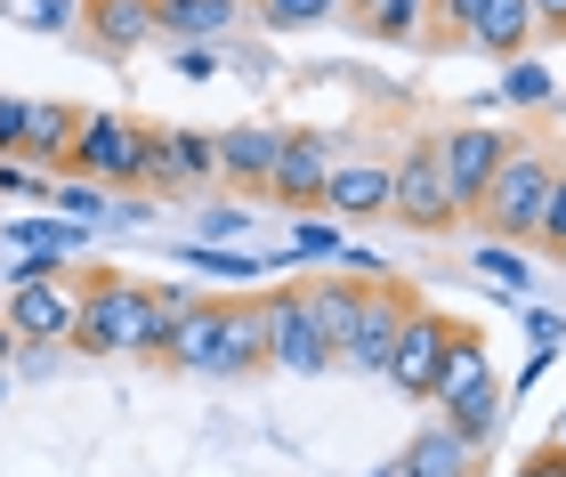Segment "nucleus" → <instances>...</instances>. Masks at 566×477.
<instances>
[{"label":"nucleus","mask_w":566,"mask_h":477,"mask_svg":"<svg viewBox=\"0 0 566 477\" xmlns=\"http://www.w3.org/2000/svg\"><path fill=\"white\" fill-rule=\"evenodd\" d=\"M202 292L187 284H138V275H90L82 284V316H73V340L82 357H163L170 316L195 308Z\"/></svg>","instance_id":"1"},{"label":"nucleus","mask_w":566,"mask_h":477,"mask_svg":"<svg viewBox=\"0 0 566 477\" xmlns=\"http://www.w3.org/2000/svg\"><path fill=\"white\" fill-rule=\"evenodd\" d=\"M551 155L543 146H510V162L494 170V187H485L478 219L494 227V243H534V227H543V203H551Z\"/></svg>","instance_id":"2"},{"label":"nucleus","mask_w":566,"mask_h":477,"mask_svg":"<svg viewBox=\"0 0 566 477\" xmlns=\"http://www.w3.org/2000/svg\"><path fill=\"white\" fill-rule=\"evenodd\" d=\"M146 130H154V121H138V114H82L73 155H65V179L138 187V170H146Z\"/></svg>","instance_id":"3"},{"label":"nucleus","mask_w":566,"mask_h":477,"mask_svg":"<svg viewBox=\"0 0 566 477\" xmlns=\"http://www.w3.org/2000/svg\"><path fill=\"white\" fill-rule=\"evenodd\" d=\"M389 219H405L413 235L461 227L453 187H446V170H437V138H413V146H405V162H389Z\"/></svg>","instance_id":"4"},{"label":"nucleus","mask_w":566,"mask_h":477,"mask_svg":"<svg viewBox=\"0 0 566 477\" xmlns=\"http://www.w3.org/2000/svg\"><path fill=\"white\" fill-rule=\"evenodd\" d=\"M251 308H260L268 372H324V364H332V348H324V332H316V316H307L300 284H275V292L251 299Z\"/></svg>","instance_id":"5"},{"label":"nucleus","mask_w":566,"mask_h":477,"mask_svg":"<svg viewBox=\"0 0 566 477\" xmlns=\"http://www.w3.org/2000/svg\"><path fill=\"white\" fill-rule=\"evenodd\" d=\"M510 162V138L502 130H485V121H461V130L437 138V170H446V187H453V211L470 219L485 203V187H494V170Z\"/></svg>","instance_id":"6"},{"label":"nucleus","mask_w":566,"mask_h":477,"mask_svg":"<svg viewBox=\"0 0 566 477\" xmlns=\"http://www.w3.org/2000/svg\"><path fill=\"white\" fill-rule=\"evenodd\" d=\"M9 332L24 340V348H57V340H73V316H82V284L57 267V275H41V284H24V292H9Z\"/></svg>","instance_id":"7"},{"label":"nucleus","mask_w":566,"mask_h":477,"mask_svg":"<svg viewBox=\"0 0 566 477\" xmlns=\"http://www.w3.org/2000/svg\"><path fill=\"white\" fill-rule=\"evenodd\" d=\"M437 9H446V33H453V41L494 49V57H518V49L534 41L526 0H437Z\"/></svg>","instance_id":"8"},{"label":"nucleus","mask_w":566,"mask_h":477,"mask_svg":"<svg viewBox=\"0 0 566 477\" xmlns=\"http://www.w3.org/2000/svg\"><path fill=\"white\" fill-rule=\"evenodd\" d=\"M405 316H413V292H405V284H389V275H380V284H365L356 340H348L332 364H348V372H380V364H389V348H397V324H405Z\"/></svg>","instance_id":"9"},{"label":"nucleus","mask_w":566,"mask_h":477,"mask_svg":"<svg viewBox=\"0 0 566 477\" xmlns=\"http://www.w3.org/2000/svg\"><path fill=\"white\" fill-rule=\"evenodd\" d=\"M446 340H453V324L446 316H429V308H413L397 324V348H389V389L397 396H429V381H437V364H446Z\"/></svg>","instance_id":"10"},{"label":"nucleus","mask_w":566,"mask_h":477,"mask_svg":"<svg viewBox=\"0 0 566 477\" xmlns=\"http://www.w3.org/2000/svg\"><path fill=\"white\" fill-rule=\"evenodd\" d=\"M211 179H219L211 130H146V170H138V187H211Z\"/></svg>","instance_id":"11"},{"label":"nucleus","mask_w":566,"mask_h":477,"mask_svg":"<svg viewBox=\"0 0 566 477\" xmlns=\"http://www.w3.org/2000/svg\"><path fill=\"white\" fill-rule=\"evenodd\" d=\"M332 138H307V130H283V146H275V170H268V187L260 194H275V203H324V187H332Z\"/></svg>","instance_id":"12"},{"label":"nucleus","mask_w":566,"mask_h":477,"mask_svg":"<svg viewBox=\"0 0 566 477\" xmlns=\"http://www.w3.org/2000/svg\"><path fill=\"white\" fill-rule=\"evenodd\" d=\"M219 340H227V299H195V308H178V316H170L163 364H170V372H202V381H211Z\"/></svg>","instance_id":"13"},{"label":"nucleus","mask_w":566,"mask_h":477,"mask_svg":"<svg viewBox=\"0 0 566 477\" xmlns=\"http://www.w3.org/2000/svg\"><path fill=\"white\" fill-rule=\"evenodd\" d=\"M235 24H243L235 0H154V41H170V49H211Z\"/></svg>","instance_id":"14"},{"label":"nucleus","mask_w":566,"mask_h":477,"mask_svg":"<svg viewBox=\"0 0 566 477\" xmlns=\"http://www.w3.org/2000/svg\"><path fill=\"white\" fill-rule=\"evenodd\" d=\"M300 299H307V316H316L324 348L340 357L356 340V316H365V284H356V275H316V284H300Z\"/></svg>","instance_id":"15"},{"label":"nucleus","mask_w":566,"mask_h":477,"mask_svg":"<svg viewBox=\"0 0 566 477\" xmlns=\"http://www.w3.org/2000/svg\"><path fill=\"white\" fill-rule=\"evenodd\" d=\"M82 33L106 57H130V49L154 41V0H82Z\"/></svg>","instance_id":"16"},{"label":"nucleus","mask_w":566,"mask_h":477,"mask_svg":"<svg viewBox=\"0 0 566 477\" xmlns=\"http://www.w3.org/2000/svg\"><path fill=\"white\" fill-rule=\"evenodd\" d=\"M494 381V357H485V340L470 332V324H453V340H446V364H437V381H429V405L446 413L453 396H470Z\"/></svg>","instance_id":"17"},{"label":"nucleus","mask_w":566,"mask_h":477,"mask_svg":"<svg viewBox=\"0 0 566 477\" xmlns=\"http://www.w3.org/2000/svg\"><path fill=\"white\" fill-rule=\"evenodd\" d=\"M211 146H219V179H235V187H268L283 130H268V121H243V130H219Z\"/></svg>","instance_id":"18"},{"label":"nucleus","mask_w":566,"mask_h":477,"mask_svg":"<svg viewBox=\"0 0 566 477\" xmlns=\"http://www.w3.org/2000/svg\"><path fill=\"white\" fill-rule=\"evenodd\" d=\"M73 130H82V106H65V97H41V106L24 114V162H41V179H49V170H65Z\"/></svg>","instance_id":"19"},{"label":"nucleus","mask_w":566,"mask_h":477,"mask_svg":"<svg viewBox=\"0 0 566 477\" xmlns=\"http://www.w3.org/2000/svg\"><path fill=\"white\" fill-rule=\"evenodd\" d=\"M324 211H340V219H380V211H389V162H348V170H332Z\"/></svg>","instance_id":"20"},{"label":"nucleus","mask_w":566,"mask_h":477,"mask_svg":"<svg viewBox=\"0 0 566 477\" xmlns=\"http://www.w3.org/2000/svg\"><path fill=\"white\" fill-rule=\"evenodd\" d=\"M251 372H268L260 308H235V299H227V340H219V364H211V381H251Z\"/></svg>","instance_id":"21"},{"label":"nucleus","mask_w":566,"mask_h":477,"mask_svg":"<svg viewBox=\"0 0 566 477\" xmlns=\"http://www.w3.org/2000/svg\"><path fill=\"white\" fill-rule=\"evenodd\" d=\"M502 413H510V405H502V381H485V389H470V396H453L437 421H446V430L470 445V454H485V445L502 437Z\"/></svg>","instance_id":"22"},{"label":"nucleus","mask_w":566,"mask_h":477,"mask_svg":"<svg viewBox=\"0 0 566 477\" xmlns=\"http://www.w3.org/2000/svg\"><path fill=\"white\" fill-rule=\"evenodd\" d=\"M9 243L24 251V259H49V267H65L73 251L90 243V227H73V219H17V227H9Z\"/></svg>","instance_id":"23"},{"label":"nucleus","mask_w":566,"mask_h":477,"mask_svg":"<svg viewBox=\"0 0 566 477\" xmlns=\"http://www.w3.org/2000/svg\"><path fill=\"white\" fill-rule=\"evenodd\" d=\"M405 469H413V477H470V445H461L446 421H437V430H421V437H413Z\"/></svg>","instance_id":"24"},{"label":"nucleus","mask_w":566,"mask_h":477,"mask_svg":"<svg viewBox=\"0 0 566 477\" xmlns=\"http://www.w3.org/2000/svg\"><path fill=\"white\" fill-rule=\"evenodd\" d=\"M0 17L24 33H82V0H0Z\"/></svg>","instance_id":"25"},{"label":"nucleus","mask_w":566,"mask_h":477,"mask_svg":"<svg viewBox=\"0 0 566 477\" xmlns=\"http://www.w3.org/2000/svg\"><path fill=\"white\" fill-rule=\"evenodd\" d=\"M178 267L211 275V284H251V275H268L275 259H243V251H211V243H195V251H178Z\"/></svg>","instance_id":"26"},{"label":"nucleus","mask_w":566,"mask_h":477,"mask_svg":"<svg viewBox=\"0 0 566 477\" xmlns=\"http://www.w3.org/2000/svg\"><path fill=\"white\" fill-rule=\"evenodd\" d=\"M340 9H348V0H260V24H268V33H300V24H324Z\"/></svg>","instance_id":"27"},{"label":"nucleus","mask_w":566,"mask_h":477,"mask_svg":"<svg viewBox=\"0 0 566 477\" xmlns=\"http://www.w3.org/2000/svg\"><path fill=\"white\" fill-rule=\"evenodd\" d=\"M421 17H429V0H373L365 24L380 41H421Z\"/></svg>","instance_id":"28"},{"label":"nucleus","mask_w":566,"mask_h":477,"mask_svg":"<svg viewBox=\"0 0 566 477\" xmlns=\"http://www.w3.org/2000/svg\"><path fill=\"white\" fill-rule=\"evenodd\" d=\"M478 267L494 275L502 292H526V284H534V267L518 259V243H478Z\"/></svg>","instance_id":"29"},{"label":"nucleus","mask_w":566,"mask_h":477,"mask_svg":"<svg viewBox=\"0 0 566 477\" xmlns=\"http://www.w3.org/2000/svg\"><path fill=\"white\" fill-rule=\"evenodd\" d=\"M292 259H340V235H332V227H316V219H307V227H292V243L275 251V267H292Z\"/></svg>","instance_id":"30"},{"label":"nucleus","mask_w":566,"mask_h":477,"mask_svg":"<svg viewBox=\"0 0 566 477\" xmlns=\"http://www.w3.org/2000/svg\"><path fill=\"white\" fill-rule=\"evenodd\" d=\"M543 251H566V162L551 170V203H543V227H534Z\"/></svg>","instance_id":"31"},{"label":"nucleus","mask_w":566,"mask_h":477,"mask_svg":"<svg viewBox=\"0 0 566 477\" xmlns=\"http://www.w3.org/2000/svg\"><path fill=\"white\" fill-rule=\"evenodd\" d=\"M502 97H510V106H543V97H551V73H543V65H510Z\"/></svg>","instance_id":"32"},{"label":"nucleus","mask_w":566,"mask_h":477,"mask_svg":"<svg viewBox=\"0 0 566 477\" xmlns=\"http://www.w3.org/2000/svg\"><path fill=\"white\" fill-rule=\"evenodd\" d=\"M24 114H33V97H0V162L24 155Z\"/></svg>","instance_id":"33"},{"label":"nucleus","mask_w":566,"mask_h":477,"mask_svg":"<svg viewBox=\"0 0 566 477\" xmlns=\"http://www.w3.org/2000/svg\"><path fill=\"white\" fill-rule=\"evenodd\" d=\"M243 227H251V211H243V203H211V211H202V235H211V243L243 235Z\"/></svg>","instance_id":"34"},{"label":"nucleus","mask_w":566,"mask_h":477,"mask_svg":"<svg viewBox=\"0 0 566 477\" xmlns=\"http://www.w3.org/2000/svg\"><path fill=\"white\" fill-rule=\"evenodd\" d=\"M526 340H534V357H551V348L566 340V316H551V308H534V316H526Z\"/></svg>","instance_id":"35"},{"label":"nucleus","mask_w":566,"mask_h":477,"mask_svg":"<svg viewBox=\"0 0 566 477\" xmlns=\"http://www.w3.org/2000/svg\"><path fill=\"white\" fill-rule=\"evenodd\" d=\"M170 65L187 73V82H211V73H219V49H170Z\"/></svg>","instance_id":"36"},{"label":"nucleus","mask_w":566,"mask_h":477,"mask_svg":"<svg viewBox=\"0 0 566 477\" xmlns=\"http://www.w3.org/2000/svg\"><path fill=\"white\" fill-rule=\"evenodd\" d=\"M0 187H9V194H41V203H49V179H33L24 162H0Z\"/></svg>","instance_id":"37"},{"label":"nucleus","mask_w":566,"mask_h":477,"mask_svg":"<svg viewBox=\"0 0 566 477\" xmlns=\"http://www.w3.org/2000/svg\"><path fill=\"white\" fill-rule=\"evenodd\" d=\"M526 17H534V33H566V0H526Z\"/></svg>","instance_id":"38"},{"label":"nucleus","mask_w":566,"mask_h":477,"mask_svg":"<svg viewBox=\"0 0 566 477\" xmlns=\"http://www.w3.org/2000/svg\"><path fill=\"white\" fill-rule=\"evenodd\" d=\"M518 477H566V454H558V445H543V454L518 462Z\"/></svg>","instance_id":"39"},{"label":"nucleus","mask_w":566,"mask_h":477,"mask_svg":"<svg viewBox=\"0 0 566 477\" xmlns=\"http://www.w3.org/2000/svg\"><path fill=\"white\" fill-rule=\"evenodd\" d=\"M9 357H17V332H9V316H0V372H9Z\"/></svg>","instance_id":"40"},{"label":"nucleus","mask_w":566,"mask_h":477,"mask_svg":"<svg viewBox=\"0 0 566 477\" xmlns=\"http://www.w3.org/2000/svg\"><path fill=\"white\" fill-rule=\"evenodd\" d=\"M551 445H558V454H566V396H558V421H551Z\"/></svg>","instance_id":"41"},{"label":"nucleus","mask_w":566,"mask_h":477,"mask_svg":"<svg viewBox=\"0 0 566 477\" xmlns=\"http://www.w3.org/2000/svg\"><path fill=\"white\" fill-rule=\"evenodd\" d=\"M0 405H9V372H0Z\"/></svg>","instance_id":"42"},{"label":"nucleus","mask_w":566,"mask_h":477,"mask_svg":"<svg viewBox=\"0 0 566 477\" xmlns=\"http://www.w3.org/2000/svg\"><path fill=\"white\" fill-rule=\"evenodd\" d=\"M348 9H373V0H348Z\"/></svg>","instance_id":"43"}]
</instances>
